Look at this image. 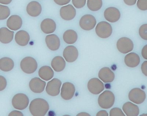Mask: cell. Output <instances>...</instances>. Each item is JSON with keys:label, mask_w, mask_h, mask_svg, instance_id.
Returning a JSON list of instances; mask_svg holds the SVG:
<instances>
[{"label": "cell", "mask_w": 147, "mask_h": 116, "mask_svg": "<svg viewBox=\"0 0 147 116\" xmlns=\"http://www.w3.org/2000/svg\"><path fill=\"white\" fill-rule=\"evenodd\" d=\"M62 82L57 78L53 79L47 83L46 91L47 93L52 96H56L60 93Z\"/></svg>", "instance_id": "9c48e42d"}, {"label": "cell", "mask_w": 147, "mask_h": 116, "mask_svg": "<svg viewBox=\"0 0 147 116\" xmlns=\"http://www.w3.org/2000/svg\"><path fill=\"white\" fill-rule=\"evenodd\" d=\"M45 42L47 47L51 51H57L60 47V39L56 35H47L45 38Z\"/></svg>", "instance_id": "ac0fdd59"}, {"label": "cell", "mask_w": 147, "mask_h": 116, "mask_svg": "<svg viewBox=\"0 0 147 116\" xmlns=\"http://www.w3.org/2000/svg\"><path fill=\"white\" fill-rule=\"evenodd\" d=\"M87 88L92 94L98 95L104 90V85L98 79L94 78L89 80L87 84Z\"/></svg>", "instance_id": "30bf717a"}, {"label": "cell", "mask_w": 147, "mask_h": 116, "mask_svg": "<svg viewBox=\"0 0 147 116\" xmlns=\"http://www.w3.org/2000/svg\"><path fill=\"white\" fill-rule=\"evenodd\" d=\"M86 1V0H72V2L75 7L80 9L85 5Z\"/></svg>", "instance_id": "d6a6232c"}, {"label": "cell", "mask_w": 147, "mask_h": 116, "mask_svg": "<svg viewBox=\"0 0 147 116\" xmlns=\"http://www.w3.org/2000/svg\"><path fill=\"white\" fill-rule=\"evenodd\" d=\"M57 28V24L53 20L47 18L41 22L40 28L43 33L47 34L52 33Z\"/></svg>", "instance_id": "e0dca14e"}, {"label": "cell", "mask_w": 147, "mask_h": 116, "mask_svg": "<svg viewBox=\"0 0 147 116\" xmlns=\"http://www.w3.org/2000/svg\"><path fill=\"white\" fill-rule=\"evenodd\" d=\"M29 109L32 115L44 116L49 111V105L48 102L43 98H35L31 102Z\"/></svg>", "instance_id": "6da1fadb"}, {"label": "cell", "mask_w": 147, "mask_h": 116, "mask_svg": "<svg viewBox=\"0 0 147 116\" xmlns=\"http://www.w3.org/2000/svg\"><path fill=\"white\" fill-rule=\"evenodd\" d=\"M28 97L23 93H18L12 98V104L14 109L19 110H23L27 108L29 104Z\"/></svg>", "instance_id": "277c9868"}, {"label": "cell", "mask_w": 147, "mask_h": 116, "mask_svg": "<svg viewBox=\"0 0 147 116\" xmlns=\"http://www.w3.org/2000/svg\"><path fill=\"white\" fill-rule=\"evenodd\" d=\"M142 55L145 59L147 60V45L144 46L142 50Z\"/></svg>", "instance_id": "f35d334b"}, {"label": "cell", "mask_w": 147, "mask_h": 116, "mask_svg": "<svg viewBox=\"0 0 147 116\" xmlns=\"http://www.w3.org/2000/svg\"><path fill=\"white\" fill-rule=\"evenodd\" d=\"M41 4L38 1H32L28 3L26 7L27 14L32 17H37L42 12Z\"/></svg>", "instance_id": "2e32d148"}, {"label": "cell", "mask_w": 147, "mask_h": 116, "mask_svg": "<svg viewBox=\"0 0 147 116\" xmlns=\"http://www.w3.org/2000/svg\"><path fill=\"white\" fill-rule=\"evenodd\" d=\"M115 102V95L110 91H105L98 97V104L102 109H109L111 108Z\"/></svg>", "instance_id": "7a4b0ae2"}, {"label": "cell", "mask_w": 147, "mask_h": 116, "mask_svg": "<svg viewBox=\"0 0 147 116\" xmlns=\"http://www.w3.org/2000/svg\"><path fill=\"white\" fill-rule=\"evenodd\" d=\"M38 75L42 79L48 81L53 78L54 72L50 66H45L39 70Z\"/></svg>", "instance_id": "4316f807"}, {"label": "cell", "mask_w": 147, "mask_h": 116, "mask_svg": "<svg viewBox=\"0 0 147 116\" xmlns=\"http://www.w3.org/2000/svg\"><path fill=\"white\" fill-rule=\"evenodd\" d=\"M78 38L77 33L72 29L66 30L63 35L64 41L68 44H74L77 41Z\"/></svg>", "instance_id": "83f0119b"}, {"label": "cell", "mask_w": 147, "mask_h": 116, "mask_svg": "<svg viewBox=\"0 0 147 116\" xmlns=\"http://www.w3.org/2000/svg\"><path fill=\"white\" fill-rule=\"evenodd\" d=\"M20 66L21 69L25 73L32 74L37 70L38 63L32 57H26L22 59Z\"/></svg>", "instance_id": "3957f363"}, {"label": "cell", "mask_w": 147, "mask_h": 116, "mask_svg": "<svg viewBox=\"0 0 147 116\" xmlns=\"http://www.w3.org/2000/svg\"><path fill=\"white\" fill-rule=\"evenodd\" d=\"M98 76L99 78L105 83L113 82L115 78L114 73L108 67L102 68L98 72Z\"/></svg>", "instance_id": "ffe728a7"}, {"label": "cell", "mask_w": 147, "mask_h": 116, "mask_svg": "<svg viewBox=\"0 0 147 116\" xmlns=\"http://www.w3.org/2000/svg\"><path fill=\"white\" fill-rule=\"evenodd\" d=\"M139 34L143 39L147 40V24L141 26L139 29Z\"/></svg>", "instance_id": "4dcf8cb0"}, {"label": "cell", "mask_w": 147, "mask_h": 116, "mask_svg": "<svg viewBox=\"0 0 147 116\" xmlns=\"http://www.w3.org/2000/svg\"><path fill=\"white\" fill-rule=\"evenodd\" d=\"M95 31L98 37L102 39H107L112 34V27L109 22L101 21L98 23Z\"/></svg>", "instance_id": "5b68a950"}, {"label": "cell", "mask_w": 147, "mask_h": 116, "mask_svg": "<svg viewBox=\"0 0 147 116\" xmlns=\"http://www.w3.org/2000/svg\"><path fill=\"white\" fill-rule=\"evenodd\" d=\"M102 4V0H87V7L91 11H98L101 9Z\"/></svg>", "instance_id": "f1b7e54d"}, {"label": "cell", "mask_w": 147, "mask_h": 116, "mask_svg": "<svg viewBox=\"0 0 147 116\" xmlns=\"http://www.w3.org/2000/svg\"><path fill=\"white\" fill-rule=\"evenodd\" d=\"M77 116H90V115L85 112H82V113L78 114Z\"/></svg>", "instance_id": "7bdbcfd3"}, {"label": "cell", "mask_w": 147, "mask_h": 116, "mask_svg": "<svg viewBox=\"0 0 147 116\" xmlns=\"http://www.w3.org/2000/svg\"><path fill=\"white\" fill-rule=\"evenodd\" d=\"M9 116H23V115L21 112L18 111H11L8 115Z\"/></svg>", "instance_id": "74e56055"}, {"label": "cell", "mask_w": 147, "mask_h": 116, "mask_svg": "<svg viewBox=\"0 0 147 116\" xmlns=\"http://www.w3.org/2000/svg\"><path fill=\"white\" fill-rule=\"evenodd\" d=\"M137 0H123L124 2L127 5L129 6H132L135 5L136 3Z\"/></svg>", "instance_id": "ab89813d"}, {"label": "cell", "mask_w": 147, "mask_h": 116, "mask_svg": "<svg viewBox=\"0 0 147 116\" xmlns=\"http://www.w3.org/2000/svg\"><path fill=\"white\" fill-rule=\"evenodd\" d=\"M129 98L131 102L136 104L142 103L146 98V94L140 88H134L129 93Z\"/></svg>", "instance_id": "ba28073f"}, {"label": "cell", "mask_w": 147, "mask_h": 116, "mask_svg": "<svg viewBox=\"0 0 147 116\" xmlns=\"http://www.w3.org/2000/svg\"><path fill=\"white\" fill-rule=\"evenodd\" d=\"M56 4L60 6L66 5L69 3L71 0H53Z\"/></svg>", "instance_id": "d590c367"}, {"label": "cell", "mask_w": 147, "mask_h": 116, "mask_svg": "<svg viewBox=\"0 0 147 116\" xmlns=\"http://www.w3.org/2000/svg\"><path fill=\"white\" fill-rule=\"evenodd\" d=\"M61 96L65 100H69L74 96L75 88L73 84L69 82L65 83L61 88Z\"/></svg>", "instance_id": "4fadbf2b"}, {"label": "cell", "mask_w": 147, "mask_h": 116, "mask_svg": "<svg viewBox=\"0 0 147 116\" xmlns=\"http://www.w3.org/2000/svg\"><path fill=\"white\" fill-rule=\"evenodd\" d=\"M97 116H108L109 114L108 112L105 111H100L99 112H98L96 115Z\"/></svg>", "instance_id": "60d3db41"}, {"label": "cell", "mask_w": 147, "mask_h": 116, "mask_svg": "<svg viewBox=\"0 0 147 116\" xmlns=\"http://www.w3.org/2000/svg\"><path fill=\"white\" fill-rule=\"evenodd\" d=\"M10 14L9 8L7 6L0 4V20H6Z\"/></svg>", "instance_id": "f546056e"}, {"label": "cell", "mask_w": 147, "mask_h": 116, "mask_svg": "<svg viewBox=\"0 0 147 116\" xmlns=\"http://www.w3.org/2000/svg\"><path fill=\"white\" fill-rule=\"evenodd\" d=\"M7 86V81L3 76L0 75V91H3Z\"/></svg>", "instance_id": "e575fe53"}, {"label": "cell", "mask_w": 147, "mask_h": 116, "mask_svg": "<svg viewBox=\"0 0 147 116\" xmlns=\"http://www.w3.org/2000/svg\"><path fill=\"white\" fill-rule=\"evenodd\" d=\"M13 60L8 57H3L0 59V70L2 71L9 72L13 69Z\"/></svg>", "instance_id": "484cf974"}, {"label": "cell", "mask_w": 147, "mask_h": 116, "mask_svg": "<svg viewBox=\"0 0 147 116\" xmlns=\"http://www.w3.org/2000/svg\"><path fill=\"white\" fill-rule=\"evenodd\" d=\"M29 34L25 30H20L16 34L15 40L16 42L21 46H25L28 44L30 41Z\"/></svg>", "instance_id": "44dd1931"}, {"label": "cell", "mask_w": 147, "mask_h": 116, "mask_svg": "<svg viewBox=\"0 0 147 116\" xmlns=\"http://www.w3.org/2000/svg\"><path fill=\"white\" fill-rule=\"evenodd\" d=\"M137 6L138 8L142 11L147 10V0H138Z\"/></svg>", "instance_id": "836d02e7"}, {"label": "cell", "mask_w": 147, "mask_h": 116, "mask_svg": "<svg viewBox=\"0 0 147 116\" xmlns=\"http://www.w3.org/2000/svg\"><path fill=\"white\" fill-rule=\"evenodd\" d=\"M13 0H0V3L3 4H9Z\"/></svg>", "instance_id": "b9f144b4"}, {"label": "cell", "mask_w": 147, "mask_h": 116, "mask_svg": "<svg viewBox=\"0 0 147 116\" xmlns=\"http://www.w3.org/2000/svg\"><path fill=\"white\" fill-rule=\"evenodd\" d=\"M123 110L127 116H137L140 113L138 106L130 102H127L123 104Z\"/></svg>", "instance_id": "cb8c5ba5"}, {"label": "cell", "mask_w": 147, "mask_h": 116, "mask_svg": "<svg viewBox=\"0 0 147 116\" xmlns=\"http://www.w3.org/2000/svg\"><path fill=\"white\" fill-rule=\"evenodd\" d=\"M63 55L67 62L72 63L78 58V51L74 46H68L64 50Z\"/></svg>", "instance_id": "5bb4252c"}, {"label": "cell", "mask_w": 147, "mask_h": 116, "mask_svg": "<svg viewBox=\"0 0 147 116\" xmlns=\"http://www.w3.org/2000/svg\"><path fill=\"white\" fill-rule=\"evenodd\" d=\"M76 15V9L71 4H68L60 8V16L65 20L70 21L73 20Z\"/></svg>", "instance_id": "7c38bea8"}, {"label": "cell", "mask_w": 147, "mask_h": 116, "mask_svg": "<svg viewBox=\"0 0 147 116\" xmlns=\"http://www.w3.org/2000/svg\"><path fill=\"white\" fill-rule=\"evenodd\" d=\"M117 47L121 53L127 54L133 51L134 44L130 39L127 37H122L117 41Z\"/></svg>", "instance_id": "8992f818"}, {"label": "cell", "mask_w": 147, "mask_h": 116, "mask_svg": "<svg viewBox=\"0 0 147 116\" xmlns=\"http://www.w3.org/2000/svg\"><path fill=\"white\" fill-rule=\"evenodd\" d=\"M45 82L38 77L34 78L30 80L29 87L30 90L35 93H42L46 86Z\"/></svg>", "instance_id": "9a60e30c"}, {"label": "cell", "mask_w": 147, "mask_h": 116, "mask_svg": "<svg viewBox=\"0 0 147 116\" xmlns=\"http://www.w3.org/2000/svg\"><path fill=\"white\" fill-rule=\"evenodd\" d=\"M14 32L6 27L0 28V42L4 44L10 43L13 39Z\"/></svg>", "instance_id": "603a6c76"}, {"label": "cell", "mask_w": 147, "mask_h": 116, "mask_svg": "<svg viewBox=\"0 0 147 116\" xmlns=\"http://www.w3.org/2000/svg\"><path fill=\"white\" fill-rule=\"evenodd\" d=\"M110 116H125L121 109L118 108H115L112 109L110 111Z\"/></svg>", "instance_id": "1f68e13d"}, {"label": "cell", "mask_w": 147, "mask_h": 116, "mask_svg": "<svg viewBox=\"0 0 147 116\" xmlns=\"http://www.w3.org/2000/svg\"><path fill=\"white\" fill-rule=\"evenodd\" d=\"M142 71V73L147 77V61H145L142 63L141 66Z\"/></svg>", "instance_id": "8d00e7d4"}, {"label": "cell", "mask_w": 147, "mask_h": 116, "mask_svg": "<svg viewBox=\"0 0 147 116\" xmlns=\"http://www.w3.org/2000/svg\"><path fill=\"white\" fill-rule=\"evenodd\" d=\"M96 24V20L92 15H84L80 20V26L81 28L86 31H90L93 29Z\"/></svg>", "instance_id": "52a82bcc"}, {"label": "cell", "mask_w": 147, "mask_h": 116, "mask_svg": "<svg viewBox=\"0 0 147 116\" xmlns=\"http://www.w3.org/2000/svg\"><path fill=\"white\" fill-rule=\"evenodd\" d=\"M105 18L111 22H115L119 20L121 18V13L119 9L115 7H109L105 10Z\"/></svg>", "instance_id": "8fae6325"}, {"label": "cell", "mask_w": 147, "mask_h": 116, "mask_svg": "<svg viewBox=\"0 0 147 116\" xmlns=\"http://www.w3.org/2000/svg\"><path fill=\"white\" fill-rule=\"evenodd\" d=\"M22 20L21 17L17 15L11 16L7 21V27L13 31H16L21 28Z\"/></svg>", "instance_id": "d6986e66"}, {"label": "cell", "mask_w": 147, "mask_h": 116, "mask_svg": "<svg viewBox=\"0 0 147 116\" xmlns=\"http://www.w3.org/2000/svg\"><path fill=\"white\" fill-rule=\"evenodd\" d=\"M52 67L55 71L59 72L63 71L66 65V63L63 58L61 56H57L52 60Z\"/></svg>", "instance_id": "d4e9b609"}, {"label": "cell", "mask_w": 147, "mask_h": 116, "mask_svg": "<svg viewBox=\"0 0 147 116\" xmlns=\"http://www.w3.org/2000/svg\"><path fill=\"white\" fill-rule=\"evenodd\" d=\"M124 62L127 66L134 68L139 65L140 62V58L137 54L130 53L125 56Z\"/></svg>", "instance_id": "7402d4cb"}]
</instances>
